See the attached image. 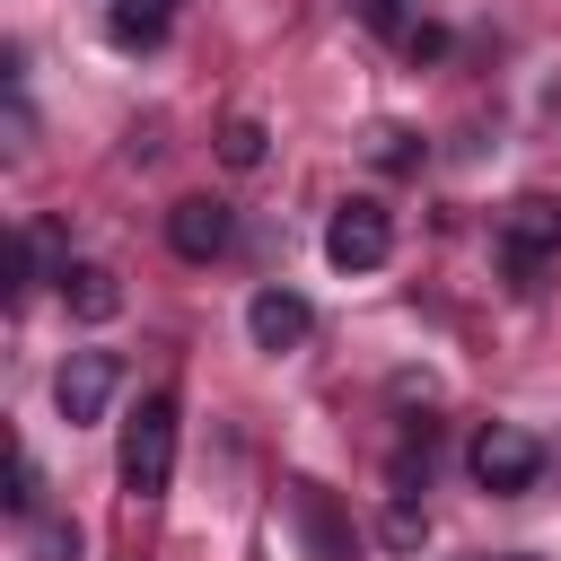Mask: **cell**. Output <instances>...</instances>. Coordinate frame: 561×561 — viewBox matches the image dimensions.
Here are the masks:
<instances>
[{"label":"cell","mask_w":561,"mask_h":561,"mask_svg":"<svg viewBox=\"0 0 561 561\" xmlns=\"http://www.w3.org/2000/svg\"><path fill=\"white\" fill-rule=\"evenodd\" d=\"M114 473H123L131 500H167V482H175V394H167V386H149V394L131 403Z\"/></svg>","instance_id":"cell-1"},{"label":"cell","mask_w":561,"mask_h":561,"mask_svg":"<svg viewBox=\"0 0 561 561\" xmlns=\"http://www.w3.org/2000/svg\"><path fill=\"white\" fill-rule=\"evenodd\" d=\"M465 465H473V482H482L491 500H517V491H535V482H543V438H535V430H517V421H491V430H473Z\"/></svg>","instance_id":"cell-2"},{"label":"cell","mask_w":561,"mask_h":561,"mask_svg":"<svg viewBox=\"0 0 561 561\" xmlns=\"http://www.w3.org/2000/svg\"><path fill=\"white\" fill-rule=\"evenodd\" d=\"M386 254H394V210L368 202V193H351V202L324 219V263H333V272H377Z\"/></svg>","instance_id":"cell-3"},{"label":"cell","mask_w":561,"mask_h":561,"mask_svg":"<svg viewBox=\"0 0 561 561\" xmlns=\"http://www.w3.org/2000/svg\"><path fill=\"white\" fill-rule=\"evenodd\" d=\"M500 272L508 280H535L552 254H561V202H543V193H526V202H508L500 210Z\"/></svg>","instance_id":"cell-4"},{"label":"cell","mask_w":561,"mask_h":561,"mask_svg":"<svg viewBox=\"0 0 561 561\" xmlns=\"http://www.w3.org/2000/svg\"><path fill=\"white\" fill-rule=\"evenodd\" d=\"M123 394V359L114 351H70L61 359V377H53V403H61V421L70 430H88V421H105V403Z\"/></svg>","instance_id":"cell-5"},{"label":"cell","mask_w":561,"mask_h":561,"mask_svg":"<svg viewBox=\"0 0 561 561\" xmlns=\"http://www.w3.org/2000/svg\"><path fill=\"white\" fill-rule=\"evenodd\" d=\"M228 237H237V219H228V202H210V193H184V202L167 210V245H175L184 263H219Z\"/></svg>","instance_id":"cell-6"},{"label":"cell","mask_w":561,"mask_h":561,"mask_svg":"<svg viewBox=\"0 0 561 561\" xmlns=\"http://www.w3.org/2000/svg\"><path fill=\"white\" fill-rule=\"evenodd\" d=\"M245 333H254V351H298L316 333V307L298 289H254L245 298Z\"/></svg>","instance_id":"cell-7"},{"label":"cell","mask_w":561,"mask_h":561,"mask_svg":"<svg viewBox=\"0 0 561 561\" xmlns=\"http://www.w3.org/2000/svg\"><path fill=\"white\" fill-rule=\"evenodd\" d=\"M61 298H70L79 324H114L123 316V280L105 263H61Z\"/></svg>","instance_id":"cell-8"},{"label":"cell","mask_w":561,"mask_h":561,"mask_svg":"<svg viewBox=\"0 0 561 561\" xmlns=\"http://www.w3.org/2000/svg\"><path fill=\"white\" fill-rule=\"evenodd\" d=\"M175 9H184V0H105V35H114L123 53H149V44L175 26Z\"/></svg>","instance_id":"cell-9"},{"label":"cell","mask_w":561,"mask_h":561,"mask_svg":"<svg viewBox=\"0 0 561 561\" xmlns=\"http://www.w3.org/2000/svg\"><path fill=\"white\" fill-rule=\"evenodd\" d=\"M351 9H359V26H377V35H394V44H403V35L430 18L421 0H351Z\"/></svg>","instance_id":"cell-10"},{"label":"cell","mask_w":561,"mask_h":561,"mask_svg":"<svg viewBox=\"0 0 561 561\" xmlns=\"http://www.w3.org/2000/svg\"><path fill=\"white\" fill-rule=\"evenodd\" d=\"M263 149H272V131H263L254 114H237V123L219 131V158H228V167H263Z\"/></svg>","instance_id":"cell-11"},{"label":"cell","mask_w":561,"mask_h":561,"mask_svg":"<svg viewBox=\"0 0 561 561\" xmlns=\"http://www.w3.org/2000/svg\"><path fill=\"white\" fill-rule=\"evenodd\" d=\"M35 500H44V473H35V456L18 447V456H9V508H18V517H35Z\"/></svg>","instance_id":"cell-12"},{"label":"cell","mask_w":561,"mask_h":561,"mask_svg":"<svg viewBox=\"0 0 561 561\" xmlns=\"http://www.w3.org/2000/svg\"><path fill=\"white\" fill-rule=\"evenodd\" d=\"M421 535H430V517H421L412 500H394V508H386V543H394V552H421Z\"/></svg>","instance_id":"cell-13"},{"label":"cell","mask_w":561,"mask_h":561,"mask_svg":"<svg viewBox=\"0 0 561 561\" xmlns=\"http://www.w3.org/2000/svg\"><path fill=\"white\" fill-rule=\"evenodd\" d=\"M35 561H79V526L44 517V526H35Z\"/></svg>","instance_id":"cell-14"},{"label":"cell","mask_w":561,"mask_h":561,"mask_svg":"<svg viewBox=\"0 0 561 561\" xmlns=\"http://www.w3.org/2000/svg\"><path fill=\"white\" fill-rule=\"evenodd\" d=\"M403 53H412V61H447V26H438V18H421V26L403 35Z\"/></svg>","instance_id":"cell-15"},{"label":"cell","mask_w":561,"mask_h":561,"mask_svg":"<svg viewBox=\"0 0 561 561\" xmlns=\"http://www.w3.org/2000/svg\"><path fill=\"white\" fill-rule=\"evenodd\" d=\"M412 158H421V149H412V131H394V123H386V131H377V167H412Z\"/></svg>","instance_id":"cell-16"},{"label":"cell","mask_w":561,"mask_h":561,"mask_svg":"<svg viewBox=\"0 0 561 561\" xmlns=\"http://www.w3.org/2000/svg\"><path fill=\"white\" fill-rule=\"evenodd\" d=\"M482 561H491V552H482ZM500 561H526V552H500Z\"/></svg>","instance_id":"cell-17"}]
</instances>
